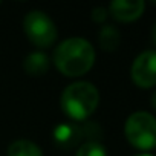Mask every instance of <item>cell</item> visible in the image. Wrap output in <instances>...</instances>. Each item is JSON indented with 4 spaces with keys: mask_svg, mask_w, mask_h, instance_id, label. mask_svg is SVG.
<instances>
[{
    "mask_svg": "<svg viewBox=\"0 0 156 156\" xmlns=\"http://www.w3.org/2000/svg\"><path fill=\"white\" fill-rule=\"evenodd\" d=\"M100 104V92L89 81L69 84L60 98L61 110L73 121H86Z\"/></svg>",
    "mask_w": 156,
    "mask_h": 156,
    "instance_id": "2",
    "label": "cell"
},
{
    "mask_svg": "<svg viewBox=\"0 0 156 156\" xmlns=\"http://www.w3.org/2000/svg\"><path fill=\"white\" fill-rule=\"evenodd\" d=\"M124 135L127 141L139 150L154 148L156 147V118L148 112L132 113L124 124Z\"/></svg>",
    "mask_w": 156,
    "mask_h": 156,
    "instance_id": "3",
    "label": "cell"
},
{
    "mask_svg": "<svg viewBox=\"0 0 156 156\" xmlns=\"http://www.w3.org/2000/svg\"><path fill=\"white\" fill-rule=\"evenodd\" d=\"M136 156H151V154H145V153H144V154H136Z\"/></svg>",
    "mask_w": 156,
    "mask_h": 156,
    "instance_id": "16",
    "label": "cell"
},
{
    "mask_svg": "<svg viewBox=\"0 0 156 156\" xmlns=\"http://www.w3.org/2000/svg\"><path fill=\"white\" fill-rule=\"evenodd\" d=\"M151 106H153V109L156 110V90H154V94H153V97H151Z\"/></svg>",
    "mask_w": 156,
    "mask_h": 156,
    "instance_id": "15",
    "label": "cell"
},
{
    "mask_svg": "<svg viewBox=\"0 0 156 156\" xmlns=\"http://www.w3.org/2000/svg\"><path fill=\"white\" fill-rule=\"evenodd\" d=\"M6 156H43V151L32 141L17 139L8 145Z\"/></svg>",
    "mask_w": 156,
    "mask_h": 156,
    "instance_id": "10",
    "label": "cell"
},
{
    "mask_svg": "<svg viewBox=\"0 0 156 156\" xmlns=\"http://www.w3.org/2000/svg\"><path fill=\"white\" fill-rule=\"evenodd\" d=\"M107 16H109V11L103 6H97V8L92 9V20L95 23H104Z\"/></svg>",
    "mask_w": 156,
    "mask_h": 156,
    "instance_id": "13",
    "label": "cell"
},
{
    "mask_svg": "<svg viewBox=\"0 0 156 156\" xmlns=\"http://www.w3.org/2000/svg\"><path fill=\"white\" fill-rule=\"evenodd\" d=\"M151 40H153V43L156 44V23H154V26H153V29H151Z\"/></svg>",
    "mask_w": 156,
    "mask_h": 156,
    "instance_id": "14",
    "label": "cell"
},
{
    "mask_svg": "<svg viewBox=\"0 0 156 156\" xmlns=\"http://www.w3.org/2000/svg\"><path fill=\"white\" fill-rule=\"evenodd\" d=\"M23 31H25L28 40L40 49L51 48L55 43L57 35H58L57 26L52 22V19L46 12L38 11V9L29 11L25 16Z\"/></svg>",
    "mask_w": 156,
    "mask_h": 156,
    "instance_id": "4",
    "label": "cell"
},
{
    "mask_svg": "<svg viewBox=\"0 0 156 156\" xmlns=\"http://www.w3.org/2000/svg\"><path fill=\"white\" fill-rule=\"evenodd\" d=\"M98 43H100V48L103 51H107V52H113L118 49L119 43H121V35H119V31L112 26V25H104L101 29H100V34H98Z\"/></svg>",
    "mask_w": 156,
    "mask_h": 156,
    "instance_id": "9",
    "label": "cell"
},
{
    "mask_svg": "<svg viewBox=\"0 0 156 156\" xmlns=\"http://www.w3.org/2000/svg\"><path fill=\"white\" fill-rule=\"evenodd\" d=\"M23 69L31 76L44 75L49 70V57L44 52H31L23 60Z\"/></svg>",
    "mask_w": 156,
    "mask_h": 156,
    "instance_id": "8",
    "label": "cell"
},
{
    "mask_svg": "<svg viewBox=\"0 0 156 156\" xmlns=\"http://www.w3.org/2000/svg\"><path fill=\"white\" fill-rule=\"evenodd\" d=\"M95 57V49L90 41L81 37H70L57 46L54 52V63L64 76L76 78L92 69Z\"/></svg>",
    "mask_w": 156,
    "mask_h": 156,
    "instance_id": "1",
    "label": "cell"
},
{
    "mask_svg": "<svg viewBox=\"0 0 156 156\" xmlns=\"http://www.w3.org/2000/svg\"><path fill=\"white\" fill-rule=\"evenodd\" d=\"M81 139H83L81 129H80V126H76L73 122L58 124L54 130V141L63 150L73 148Z\"/></svg>",
    "mask_w": 156,
    "mask_h": 156,
    "instance_id": "7",
    "label": "cell"
},
{
    "mask_svg": "<svg viewBox=\"0 0 156 156\" xmlns=\"http://www.w3.org/2000/svg\"><path fill=\"white\" fill-rule=\"evenodd\" d=\"M75 156H107V150L101 142H84Z\"/></svg>",
    "mask_w": 156,
    "mask_h": 156,
    "instance_id": "12",
    "label": "cell"
},
{
    "mask_svg": "<svg viewBox=\"0 0 156 156\" xmlns=\"http://www.w3.org/2000/svg\"><path fill=\"white\" fill-rule=\"evenodd\" d=\"M80 129H81V136L87 139L86 142H100V138L103 135V130H101V127L97 122L84 121V124L80 126Z\"/></svg>",
    "mask_w": 156,
    "mask_h": 156,
    "instance_id": "11",
    "label": "cell"
},
{
    "mask_svg": "<svg viewBox=\"0 0 156 156\" xmlns=\"http://www.w3.org/2000/svg\"><path fill=\"white\" fill-rule=\"evenodd\" d=\"M145 3L142 0H115L109 5V14L118 22H133L144 12Z\"/></svg>",
    "mask_w": 156,
    "mask_h": 156,
    "instance_id": "6",
    "label": "cell"
},
{
    "mask_svg": "<svg viewBox=\"0 0 156 156\" xmlns=\"http://www.w3.org/2000/svg\"><path fill=\"white\" fill-rule=\"evenodd\" d=\"M133 83L141 89L156 86V51H145L139 54L130 69Z\"/></svg>",
    "mask_w": 156,
    "mask_h": 156,
    "instance_id": "5",
    "label": "cell"
}]
</instances>
